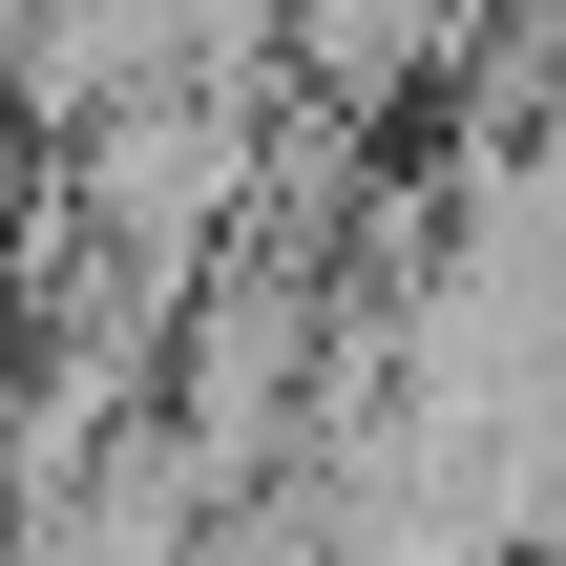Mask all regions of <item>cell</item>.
Listing matches in <instances>:
<instances>
[{
  "mask_svg": "<svg viewBox=\"0 0 566 566\" xmlns=\"http://www.w3.org/2000/svg\"><path fill=\"white\" fill-rule=\"evenodd\" d=\"M294 63L378 126L399 84H441V63H462V0H294Z\"/></svg>",
  "mask_w": 566,
  "mask_h": 566,
  "instance_id": "cell-2",
  "label": "cell"
},
{
  "mask_svg": "<svg viewBox=\"0 0 566 566\" xmlns=\"http://www.w3.org/2000/svg\"><path fill=\"white\" fill-rule=\"evenodd\" d=\"M63 210L147 273V294H189L252 210H273V126H252V63H168V84H126V105H84L63 126Z\"/></svg>",
  "mask_w": 566,
  "mask_h": 566,
  "instance_id": "cell-1",
  "label": "cell"
}]
</instances>
